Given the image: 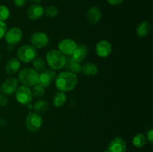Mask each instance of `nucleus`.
<instances>
[{"mask_svg": "<svg viewBox=\"0 0 153 152\" xmlns=\"http://www.w3.org/2000/svg\"><path fill=\"white\" fill-rule=\"evenodd\" d=\"M7 104V98L5 95H0V106L4 107Z\"/></svg>", "mask_w": 153, "mask_h": 152, "instance_id": "nucleus-30", "label": "nucleus"}, {"mask_svg": "<svg viewBox=\"0 0 153 152\" xmlns=\"http://www.w3.org/2000/svg\"><path fill=\"white\" fill-rule=\"evenodd\" d=\"M87 19L91 24H96L101 19L102 12L97 7H91L86 13Z\"/></svg>", "mask_w": 153, "mask_h": 152, "instance_id": "nucleus-16", "label": "nucleus"}, {"mask_svg": "<svg viewBox=\"0 0 153 152\" xmlns=\"http://www.w3.org/2000/svg\"><path fill=\"white\" fill-rule=\"evenodd\" d=\"M44 13L47 17L54 18L58 14V9L55 6H48L44 10Z\"/></svg>", "mask_w": 153, "mask_h": 152, "instance_id": "nucleus-26", "label": "nucleus"}, {"mask_svg": "<svg viewBox=\"0 0 153 152\" xmlns=\"http://www.w3.org/2000/svg\"><path fill=\"white\" fill-rule=\"evenodd\" d=\"M10 16V10L6 6L0 5V21L7 20Z\"/></svg>", "mask_w": 153, "mask_h": 152, "instance_id": "nucleus-27", "label": "nucleus"}, {"mask_svg": "<svg viewBox=\"0 0 153 152\" xmlns=\"http://www.w3.org/2000/svg\"><path fill=\"white\" fill-rule=\"evenodd\" d=\"M55 86L59 91L69 92L76 88L78 77L76 74L70 72H62L55 77Z\"/></svg>", "mask_w": 153, "mask_h": 152, "instance_id": "nucleus-1", "label": "nucleus"}, {"mask_svg": "<svg viewBox=\"0 0 153 152\" xmlns=\"http://www.w3.org/2000/svg\"><path fill=\"white\" fill-rule=\"evenodd\" d=\"M82 71L88 76H94L98 72V68L93 63H87L82 66Z\"/></svg>", "mask_w": 153, "mask_h": 152, "instance_id": "nucleus-22", "label": "nucleus"}, {"mask_svg": "<svg viewBox=\"0 0 153 152\" xmlns=\"http://www.w3.org/2000/svg\"><path fill=\"white\" fill-rule=\"evenodd\" d=\"M0 91H1V87H0Z\"/></svg>", "mask_w": 153, "mask_h": 152, "instance_id": "nucleus-36", "label": "nucleus"}, {"mask_svg": "<svg viewBox=\"0 0 153 152\" xmlns=\"http://www.w3.org/2000/svg\"><path fill=\"white\" fill-rule=\"evenodd\" d=\"M33 109L36 112V113H38V114L44 113L49 109V103L45 100H38L33 105Z\"/></svg>", "mask_w": 153, "mask_h": 152, "instance_id": "nucleus-20", "label": "nucleus"}, {"mask_svg": "<svg viewBox=\"0 0 153 152\" xmlns=\"http://www.w3.org/2000/svg\"><path fill=\"white\" fill-rule=\"evenodd\" d=\"M19 67H20V63L19 60L12 58L7 62L4 69L7 75H13L17 72L18 70L19 69Z\"/></svg>", "mask_w": 153, "mask_h": 152, "instance_id": "nucleus-18", "label": "nucleus"}, {"mask_svg": "<svg viewBox=\"0 0 153 152\" xmlns=\"http://www.w3.org/2000/svg\"><path fill=\"white\" fill-rule=\"evenodd\" d=\"M67 101V95L62 91L55 92L53 97V104L56 107H61L64 105Z\"/></svg>", "mask_w": 153, "mask_h": 152, "instance_id": "nucleus-21", "label": "nucleus"}, {"mask_svg": "<svg viewBox=\"0 0 153 152\" xmlns=\"http://www.w3.org/2000/svg\"><path fill=\"white\" fill-rule=\"evenodd\" d=\"M31 92H32V95L37 98H40V97L43 96L45 92V87H43L41 84L40 83H37L36 85L33 86L32 89H31Z\"/></svg>", "mask_w": 153, "mask_h": 152, "instance_id": "nucleus-25", "label": "nucleus"}, {"mask_svg": "<svg viewBox=\"0 0 153 152\" xmlns=\"http://www.w3.org/2000/svg\"><path fill=\"white\" fill-rule=\"evenodd\" d=\"M18 79L23 86H33L38 83L39 74L34 69L25 68L19 73Z\"/></svg>", "mask_w": 153, "mask_h": 152, "instance_id": "nucleus-3", "label": "nucleus"}, {"mask_svg": "<svg viewBox=\"0 0 153 152\" xmlns=\"http://www.w3.org/2000/svg\"><path fill=\"white\" fill-rule=\"evenodd\" d=\"M43 125V119L40 114L29 113L25 119V127L31 132H37Z\"/></svg>", "mask_w": 153, "mask_h": 152, "instance_id": "nucleus-5", "label": "nucleus"}, {"mask_svg": "<svg viewBox=\"0 0 153 152\" xmlns=\"http://www.w3.org/2000/svg\"><path fill=\"white\" fill-rule=\"evenodd\" d=\"M146 142H147L146 137L143 134H137V135L134 136L132 140L133 145L138 148L143 147L146 145Z\"/></svg>", "mask_w": 153, "mask_h": 152, "instance_id": "nucleus-23", "label": "nucleus"}, {"mask_svg": "<svg viewBox=\"0 0 153 152\" xmlns=\"http://www.w3.org/2000/svg\"><path fill=\"white\" fill-rule=\"evenodd\" d=\"M43 14H44V8L41 5L37 4L30 6L27 11V16L32 20H37L40 19L43 16Z\"/></svg>", "mask_w": 153, "mask_h": 152, "instance_id": "nucleus-14", "label": "nucleus"}, {"mask_svg": "<svg viewBox=\"0 0 153 152\" xmlns=\"http://www.w3.org/2000/svg\"><path fill=\"white\" fill-rule=\"evenodd\" d=\"M1 54H0V60H1Z\"/></svg>", "mask_w": 153, "mask_h": 152, "instance_id": "nucleus-35", "label": "nucleus"}, {"mask_svg": "<svg viewBox=\"0 0 153 152\" xmlns=\"http://www.w3.org/2000/svg\"><path fill=\"white\" fill-rule=\"evenodd\" d=\"M64 67L66 69L70 70L69 72H70L72 73H74V74H77V73H79L80 72H82V68L80 63L76 62L73 59L71 55L66 58V63Z\"/></svg>", "mask_w": 153, "mask_h": 152, "instance_id": "nucleus-17", "label": "nucleus"}, {"mask_svg": "<svg viewBox=\"0 0 153 152\" xmlns=\"http://www.w3.org/2000/svg\"><path fill=\"white\" fill-rule=\"evenodd\" d=\"M107 1L111 5H119L121 3L123 2L124 0H107Z\"/></svg>", "mask_w": 153, "mask_h": 152, "instance_id": "nucleus-32", "label": "nucleus"}, {"mask_svg": "<svg viewBox=\"0 0 153 152\" xmlns=\"http://www.w3.org/2000/svg\"><path fill=\"white\" fill-rule=\"evenodd\" d=\"M108 150L109 152H126V143L121 137H116L109 143Z\"/></svg>", "mask_w": 153, "mask_h": 152, "instance_id": "nucleus-13", "label": "nucleus"}, {"mask_svg": "<svg viewBox=\"0 0 153 152\" xmlns=\"http://www.w3.org/2000/svg\"><path fill=\"white\" fill-rule=\"evenodd\" d=\"M46 62L52 69H61L65 66L66 57L59 50L52 49L46 54Z\"/></svg>", "mask_w": 153, "mask_h": 152, "instance_id": "nucleus-2", "label": "nucleus"}, {"mask_svg": "<svg viewBox=\"0 0 153 152\" xmlns=\"http://www.w3.org/2000/svg\"><path fill=\"white\" fill-rule=\"evenodd\" d=\"M146 140L150 143L151 145L153 144V131L152 129H150L147 132V137H146Z\"/></svg>", "mask_w": 153, "mask_h": 152, "instance_id": "nucleus-31", "label": "nucleus"}, {"mask_svg": "<svg viewBox=\"0 0 153 152\" xmlns=\"http://www.w3.org/2000/svg\"><path fill=\"white\" fill-rule=\"evenodd\" d=\"M136 32H137V36L141 38L149 35V32H150V25L149 22L147 21H144L139 24L136 29Z\"/></svg>", "mask_w": 153, "mask_h": 152, "instance_id": "nucleus-19", "label": "nucleus"}, {"mask_svg": "<svg viewBox=\"0 0 153 152\" xmlns=\"http://www.w3.org/2000/svg\"><path fill=\"white\" fill-rule=\"evenodd\" d=\"M111 44L107 40H101L96 46V52L100 58H106L111 53Z\"/></svg>", "mask_w": 153, "mask_h": 152, "instance_id": "nucleus-11", "label": "nucleus"}, {"mask_svg": "<svg viewBox=\"0 0 153 152\" xmlns=\"http://www.w3.org/2000/svg\"><path fill=\"white\" fill-rule=\"evenodd\" d=\"M18 59L24 63L32 62L37 56V52L34 46L24 45L21 46L16 52Z\"/></svg>", "mask_w": 153, "mask_h": 152, "instance_id": "nucleus-4", "label": "nucleus"}, {"mask_svg": "<svg viewBox=\"0 0 153 152\" xmlns=\"http://www.w3.org/2000/svg\"><path fill=\"white\" fill-rule=\"evenodd\" d=\"M16 99L19 103L23 105H28L31 103L33 95L31 90L25 86H21L16 91Z\"/></svg>", "mask_w": 153, "mask_h": 152, "instance_id": "nucleus-6", "label": "nucleus"}, {"mask_svg": "<svg viewBox=\"0 0 153 152\" xmlns=\"http://www.w3.org/2000/svg\"><path fill=\"white\" fill-rule=\"evenodd\" d=\"M29 1L33 3H39L40 1H41V0H29Z\"/></svg>", "mask_w": 153, "mask_h": 152, "instance_id": "nucleus-33", "label": "nucleus"}, {"mask_svg": "<svg viewBox=\"0 0 153 152\" xmlns=\"http://www.w3.org/2000/svg\"><path fill=\"white\" fill-rule=\"evenodd\" d=\"M18 80L15 77H10L4 80L1 86L3 93L7 95L14 94L18 88Z\"/></svg>", "mask_w": 153, "mask_h": 152, "instance_id": "nucleus-12", "label": "nucleus"}, {"mask_svg": "<svg viewBox=\"0 0 153 152\" xmlns=\"http://www.w3.org/2000/svg\"><path fill=\"white\" fill-rule=\"evenodd\" d=\"M57 76L56 72L54 69H46L41 72L39 74L38 83L41 84L43 87H47L51 84L52 81L55 79Z\"/></svg>", "mask_w": 153, "mask_h": 152, "instance_id": "nucleus-9", "label": "nucleus"}, {"mask_svg": "<svg viewBox=\"0 0 153 152\" xmlns=\"http://www.w3.org/2000/svg\"><path fill=\"white\" fill-rule=\"evenodd\" d=\"M5 40L9 45H16L21 41L22 38V31L17 27H13L6 31L4 35Z\"/></svg>", "mask_w": 153, "mask_h": 152, "instance_id": "nucleus-8", "label": "nucleus"}, {"mask_svg": "<svg viewBox=\"0 0 153 152\" xmlns=\"http://www.w3.org/2000/svg\"><path fill=\"white\" fill-rule=\"evenodd\" d=\"M30 41L35 49H43L49 43V37L45 33L39 31L31 35Z\"/></svg>", "mask_w": 153, "mask_h": 152, "instance_id": "nucleus-7", "label": "nucleus"}, {"mask_svg": "<svg viewBox=\"0 0 153 152\" xmlns=\"http://www.w3.org/2000/svg\"><path fill=\"white\" fill-rule=\"evenodd\" d=\"M104 152H109V151L108 150H106V151H105Z\"/></svg>", "mask_w": 153, "mask_h": 152, "instance_id": "nucleus-34", "label": "nucleus"}, {"mask_svg": "<svg viewBox=\"0 0 153 152\" xmlns=\"http://www.w3.org/2000/svg\"><path fill=\"white\" fill-rule=\"evenodd\" d=\"M88 54V48L85 45H77V47L72 54V58L76 62L80 63L85 59Z\"/></svg>", "mask_w": 153, "mask_h": 152, "instance_id": "nucleus-15", "label": "nucleus"}, {"mask_svg": "<svg viewBox=\"0 0 153 152\" xmlns=\"http://www.w3.org/2000/svg\"><path fill=\"white\" fill-rule=\"evenodd\" d=\"M13 3H14V4L16 6V7H23V6L26 4L27 0H13Z\"/></svg>", "mask_w": 153, "mask_h": 152, "instance_id": "nucleus-29", "label": "nucleus"}, {"mask_svg": "<svg viewBox=\"0 0 153 152\" xmlns=\"http://www.w3.org/2000/svg\"><path fill=\"white\" fill-rule=\"evenodd\" d=\"M32 62V66L35 71L40 72H41L46 70V61H45L42 58H36Z\"/></svg>", "mask_w": 153, "mask_h": 152, "instance_id": "nucleus-24", "label": "nucleus"}, {"mask_svg": "<svg viewBox=\"0 0 153 152\" xmlns=\"http://www.w3.org/2000/svg\"><path fill=\"white\" fill-rule=\"evenodd\" d=\"M77 47V44L71 39H64L58 44V49L64 55L70 56Z\"/></svg>", "mask_w": 153, "mask_h": 152, "instance_id": "nucleus-10", "label": "nucleus"}, {"mask_svg": "<svg viewBox=\"0 0 153 152\" xmlns=\"http://www.w3.org/2000/svg\"><path fill=\"white\" fill-rule=\"evenodd\" d=\"M7 31V25L2 21H0V40L4 37Z\"/></svg>", "mask_w": 153, "mask_h": 152, "instance_id": "nucleus-28", "label": "nucleus"}]
</instances>
